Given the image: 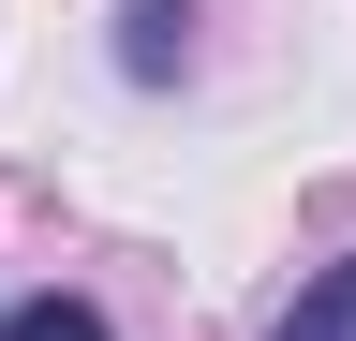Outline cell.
Here are the masks:
<instances>
[{
	"label": "cell",
	"mask_w": 356,
	"mask_h": 341,
	"mask_svg": "<svg viewBox=\"0 0 356 341\" xmlns=\"http://www.w3.org/2000/svg\"><path fill=\"white\" fill-rule=\"evenodd\" d=\"M282 341H356V252H341V267H327V282L282 312Z\"/></svg>",
	"instance_id": "obj_1"
},
{
	"label": "cell",
	"mask_w": 356,
	"mask_h": 341,
	"mask_svg": "<svg viewBox=\"0 0 356 341\" xmlns=\"http://www.w3.org/2000/svg\"><path fill=\"white\" fill-rule=\"evenodd\" d=\"M0 341H104V312H89V297H15Z\"/></svg>",
	"instance_id": "obj_2"
},
{
	"label": "cell",
	"mask_w": 356,
	"mask_h": 341,
	"mask_svg": "<svg viewBox=\"0 0 356 341\" xmlns=\"http://www.w3.org/2000/svg\"><path fill=\"white\" fill-rule=\"evenodd\" d=\"M178 30H193L178 0H134V74H163V60H178Z\"/></svg>",
	"instance_id": "obj_3"
}]
</instances>
